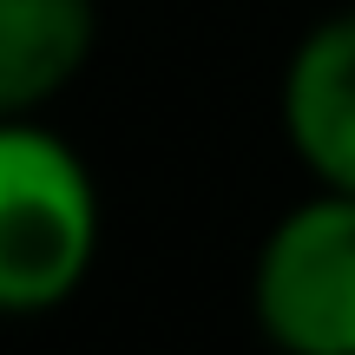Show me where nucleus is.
I'll return each mask as SVG.
<instances>
[{
  "label": "nucleus",
  "mask_w": 355,
  "mask_h": 355,
  "mask_svg": "<svg viewBox=\"0 0 355 355\" xmlns=\"http://www.w3.org/2000/svg\"><path fill=\"white\" fill-rule=\"evenodd\" d=\"M250 316L277 355H355V191L309 184L263 230Z\"/></svg>",
  "instance_id": "f03ea898"
},
{
  "label": "nucleus",
  "mask_w": 355,
  "mask_h": 355,
  "mask_svg": "<svg viewBox=\"0 0 355 355\" xmlns=\"http://www.w3.org/2000/svg\"><path fill=\"white\" fill-rule=\"evenodd\" d=\"M99 0H0V119H40L86 79Z\"/></svg>",
  "instance_id": "20e7f679"
},
{
  "label": "nucleus",
  "mask_w": 355,
  "mask_h": 355,
  "mask_svg": "<svg viewBox=\"0 0 355 355\" xmlns=\"http://www.w3.org/2000/svg\"><path fill=\"white\" fill-rule=\"evenodd\" d=\"M277 119L309 184L355 191V7L316 20L277 79Z\"/></svg>",
  "instance_id": "7ed1b4c3"
},
{
  "label": "nucleus",
  "mask_w": 355,
  "mask_h": 355,
  "mask_svg": "<svg viewBox=\"0 0 355 355\" xmlns=\"http://www.w3.org/2000/svg\"><path fill=\"white\" fill-rule=\"evenodd\" d=\"M105 198L86 152L46 119H0V316H53L86 290Z\"/></svg>",
  "instance_id": "f257e3e1"
}]
</instances>
